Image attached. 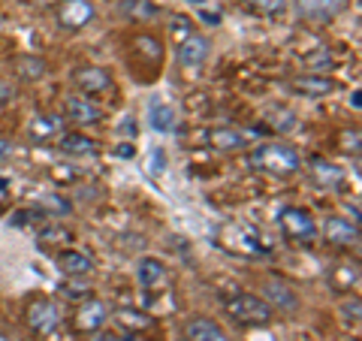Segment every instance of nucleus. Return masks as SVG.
Instances as JSON below:
<instances>
[{
    "instance_id": "obj_18",
    "label": "nucleus",
    "mask_w": 362,
    "mask_h": 341,
    "mask_svg": "<svg viewBox=\"0 0 362 341\" xmlns=\"http://www.w3.org/2000/svg\"><path fill=\"white\" fill-rule=\"evenodd\" d=\"M209 145L218 151H239L245 149V133H239L235 127H214L209 130Z\"/></svg>"
},
{
    "instance_id": "obj_20",
    "label": "nucleus",
    "mask_w": 362,
    "mask_h": 341,
    "mask_svg": "<svg viewBox=\"0 0 362 341\" xmlns=\"http://www.w3.org/2000/svg\"><path fill=\"white\" fill-rule=\"evenodd\" d=\"M61 151L70 157H90V154H97V145L85 133H66L61 136Z\"/></svg>"
},
{
    "instance_id": "obj_32",
    "label": "nucleus",
    "mask_w": 362,
    "mask_h": 341,
    "mask_svg": "<svg viewBox=\"0 0 362 341\" xmlns=\"http://www.w3.org/2000/svg\"><path fill=\"white\" fill-rule=\"evenodd\" d=\"M341 149L347 154H359V130H344L341 133Z\"/></svg>"
},
{
    "instance_id": "obj_36",
    "label": "nucleus",
    "mask_w": 362,
    "mask_h": 341,
    "mask_svg": "<svg viewBox=\"0 0 362 341\" xmlns=\"http://www.w3.org/2000/svg\"><path fill=\"white\" fill-rule=\"evenodd\" d=\"M173 30H175V33H185V40H187V37H190V21H187V18H175V21H173Z\"/></svg>"
},
{
    "instance_id": "obj_24",
    "label": "nucleus",
    "mask_w": 362,
    "mask_h": 341,
    "mask_svg": "<svg viewBox=\"0 0 362 341\" xmlns=\"http://www.w3.org/2000/svg\"><path fill=\"white\" fill-rule=\"evenodd\" d=\"M133 49L145 54L148 61H160V42H157L154 37H148V33H139V37H133Z\"/></svg>"
},
{
    "instance_id": "obj_15",
    "label": "nucleus",
    "mask_w": 362,
    "mask_h": 341,
    "mask_svg": "<svg viewBox=\"0 0 362 341\" xmlns=\"http://www.w3.org/2000/svg\"><path fill=\"white\" fill-rule=\"evenodd\" d=\"M296 94H302V97H311V100H317V97H326V94H332L335 91V82L329 76H299L296 82L290 85Z\"/></svg>"
},
{
    "instance_id": "obj_37",
    "label": "nucleus",
    "mask_w": 362,
    "mask_h": 341,
    "mask_svg": "<svg viewBox=\"0 0 362 341\" xmlns=\"http://www.w3.org/2000/svg\"><path fill=\"white\" fill-rule=\"evenodd\" d=\"M13 157V142L9 139H0V163H6Z\"/></svg>"
},
{
    "instance_id": "obj_12",
    "label": "nucleus",
    "mask_w": 362,
    "mask_h": 341,
    "mask_svg": "<svg viewBox=\"0 0 362 341\" xmlns=\"http://www.w3.org/2000/svg\"><path fill=\"white\" fill-rule=\"evenodd\" d=\"M209 40L206 37H197V33H190V37L178 45V61L185 64V67H199V64H206L209 58Z\"/></svg>"
},
{
    "instance_id": "obj_9",
    "label": "nucleus",
    "mask_w": 362,
    "mask_h": 341,
    "mask_svg": "<svg viewBox=\"0 0 362 341\" xmlns=\"http://www.w3.org/2000/svg\"><path fill=\"white\" fill-rule=\"evenodd\" d=\"M61 25L64 28H70V30H78V28H85L88 21H94V4L90 0H66V4L61 6Z\"/></svg>"
},
{
    "instance_id": "obj_7",
    "label": "nucleus",
    "mask_w": 362,
    "mask_h": 341,
    "mask_svg": "<svg viewBox=\"0 0 362 341\" xmlns=\"http://www.w3.org/2000/svg\"><path fill=\"white\" fill-rule=\"evenodd\" d=\"M323 238L326 245H335V248H350V245H359V226L354 221H344V218H326L323 224Z\"/></svg>"
},
{
    "instance_id": "obj_31",
    "label": "nucleus",
    "mask_w": 362,
    "mask_h": 341,
    "mask_svg": "<svg viewBox=\"0 0 362 341\" xmlns=\"http://www.w3.org/2000/svg\"><path fill=\"white\" fill-rule=\"evenodd\" d=\"M359 314H362V302H359L356 296L341 302V317H344V323H356Z\"/></svg>"
},
{
    "instance_id": "obj_30",
    "label": "nucleus",
    "mask_w": 362,
    "mask_h": 341,
    "mask_svg": "<svg viewBox=\"0 0 362 341\" xmlns=\"http://www.w3.org/2000/svg\"><path fill=\"white\" fill-rule=\"evenodd\" d=\"M33 221H42V209H21V212H16L13 214V226H28V224H33Z\"/></svg>"
},
{
    "instance_id": "obj_41",
    "label": "nucleus",
    "mask_w": 362,
    "mask_h": 341,
    "mask_svg": "<svg viewBox=\"0 0 362 341\" xmlns=\"http://www.w3.org/2000/svg\"><path fill=\"white\" fill-rule=\"evenodd\" d=\"M0 187H6V178H0Z\"/></svg>"
},
{
    "instance_id": "obj_40",
    "label": "nucleus",
    "mask_w": 362,
    "mask_h": 341,
    "mask_svg": "<svg viewBox=\"0 0 362 341\" xmlns=\"http://www.w3.org/2000/svg\"><path fill=\"white\" fill-rule=\"evenodd\" d=\"M362 94H359V91H354V100H350V103H354V109H359L362 106V100H359Z\"/></svg>"
},
{
    "instance_id": "obj_28",
    "label": "nucleus",
    "mask_w": 362,
    "mask_h": 341,
    "mask_svg": "<svg viewBox=\"0 0 362 341\" xmlns=\"http://www.w3.org/2000/svg\"><path fill=\"white\" fill-rule=\"evenodd\" d=\"M251 9H257V13H266V16H275V13H281L284 9V4L287 0H245Z\"/></svg>"
},
{
    "instance_id": "obj_26",
    "label": "nucleus",
    "mask_w": 362,
    "mask_h": 341,
    "mask_svg": "<svg viewBox=\"0 0 362 341\" xmlns=\"http://www.w3.org/2000/svg\"><path fill=\"white\" fill-rule=\"evenodd\" d=\"M302 64L308 67V70H329V67H332V54L326 52V49H317L311 54H305Z\"/></svg>"
},
{
    "instance_id": "obj_5",
    "label": "nucleus",
    "mask_w": 362,
    "mask_h": 341,
    "mask_svg": "<svg viewBox=\"0 0 362 341\" xmlns=\"http://www.w3.org/2000/svg\"><path fill=\"white\" fill-rule=\"evenodd\" d=\"M28 326L37 335H52L61 326V308L52 299H37L28 308Z\"/></svg>"
},
{
    "instance_id": "obj_33",
    "label": "nucleus",
    "mask_w": 362,
    "mask_h": 341,
    "mask_svg": "<svg viewBox=\"0 0 362 341\" xmlns=\"http://www.w3.org/2000/svg\"><path fill=\"white\" fill-rule=\"evenodd\" d=\"M42 209H49L54 214H70V202L61 200V197H45L42 200Z\"/></svg>"
},
{
    "instance_id": "obj_27",
    "label": "nucleus",
    "mask_w": 362,
    "mask_h": 341,
    "mask_svg": "<svg viewBox=\"0 0 362 341\" xmlns=\"http://www.w3.org/2000/svg\"><path fill=\"white\" fill-rule=\"evenodd\" d=\"M61 293H64L66 299H82V302L90 299V287H88V284H78V281H64L61 284Z\"/></svg>"
},
{
    "instance_id": "obj_43",
    "label": "nucleus",
    "mask_w": 362,
    "mask_h": 341,
    "mask_svg": "<svg viewBox=\"0 0 362 341\" xmlns=\"http://www.w3.org/2000/svg\"><path fill=\"white\" fill-rule=\"evenodd\" d=\"M185 341H187V338H185Z\"/></svg>"
},
{
    "instance_id": "obj_6",
    "label": "nucleus",
    "mask_w": 362,
    "mask_h": 341,
    "mask_svg": "<svg viewBox=\"0 0 362 341\" xmlns=\"http://www.w3.org/2000/svg\"><path fill=\"white\" fill-rule=\"evenodd\" d=\"M350 6V0H296V13L308 21H332Z\"/></svg>"
},
{
    "instance_id": "obj_25",
    "label": "nucleus",
    "mask_w": 362,
    "mask_h": 341,
    "mask_svg": "<svg viewBox=\"0 0 362 341\" xmlns=\"http://www.w3.org/2000/svg\"><path fill=\"white\" fill-rule=\"evenodd\" d=\"M58 124H61V118H58V115H40V118H33L30 133L37 136V139H45V136L58 133Z\"/></svg>"
},
{
    "instance_id": "obj_38",
    "label": "nucleus",
    "mask_w": 362,
    "mask_h": 341,
    "mask_svg": "<svg viewBox=\"0 0 362 341\" xmlns=\"http://www.w3.org/2000/svg\"><path fill=\"white\" fill-rule=\"evenodd\" d=\"M121 130L127 133V136H133V139H136V121H130V118H127V121H124V127H121Z\"/></svg>"
},
{
    "instance_id": "obj_14",
    "label": "nucleus",
    "mask_w": 362,
    "mask_h": 341,
    "mask_svg": "<svg viewBox=\"0 0 362 341\" xmlns=\"http://www.w3.org/2000/svg\"><path fill=\"white\" fill-rule=\"evenodd\" d=\"M58 269L70 278H85V275L94 272V260H90L88 254H82V251H61L58 254Z\"/></svg>"
},
{
    "instance_id": "obj_11",
    "label": "nucleus",
    "mask_w": 362,
    "mask_h": 341,
    "mask_svg": "<svg viewBox=\"0 0 362 341\" xmlns=\"http://www.w3.org/2000/svg\"><path fill=\"white\" fill-rule=\"evenodd\" d=\"M106 317H109V311H106L103 302L88 299L82 308H78V314H76V326L82 329V333H97V329H103Z\"/></svg>"
},
{
    "instance_id": "obj_22",
    "label": "nucleus",
    "mask_w": 362,
    "mask_h": 341,
    "mask_svg": "<svg viewBox=\"0 0 362 341\" xmlns=\"http://www.w3.org/2000/svg\"><path fill=\"white\" fill-rule=\"evenodd\" d=\"M151 127L157 133H169L175 127V109L166 106V103H154L151 106Z\"/></svg>"
},
{
    "instance_id": "obj_17",
    "label": "nucleus",
    "mask_w": 362,
    "mask_h": 341,
    "mask_svg": "<svg viewBox=\"0 0 362 341\" xmlns=\"http://www.w3.org/2000/svg\"><path fill=\"white\" fill-rule=\"evenodd\" d=\"M311 175H314V181L320 187H338L344 181V173H341V166H335V163H329V161H323V157H314L311 161Z\"/></svg>"
},
{
    "instance_id": "obj_29",
    "label": "nucleus",
    "mask_w": 362,
    "mask_h": 341,
    "mask_svg": "<svg viewBox=\"0 0 362 341\" xmlns=\"http://www.w3.org/2000/svg\"><path fill=\"white\" fill-rule=\"evenodd\" d=\"M40 242H42V245H49V242H70V233H66L61 224H52L49 230L40 233Z\"/></svg>"
},
{
    "instance_id": "obj_23",
    "label": "nucleus",
    "mask_w": 362,
    "mask_h": 341,
    "mask_svg": "<svg viewBox=\"0 0 362 341\" xmlns=\"http://www.w3.org/2000/svg\"><path fill=\"white\" fill-rule=\"evenodd\" d=\"M115 320H118L121 326L133 329V333H139V329H148V326H151V317L142 314V311H136V308H118V311H115Z\"/></svg>"
},
{
    "instance_id": "obj_8",
    "label": "nucleus",
    "mask_w": 362,
    "mask_h": 341,
    "mask_svg": "<svg viewBox=\"0 0 362 341\" xmlns=\"http://www.w3.org/2000/svg\"><path fill=\"white\" fill-rule=\"evenodd\" d=\"M73 82L78 85L82 94H106L112 88V76L103 70V67H82V70H76Z\"/></svg>"
},
{
    "instance_id": "obj_16",
    "label": "nucleus",
    "mask_w": 362,
    "mask_h": 341,
    "mask_svg": "<svg viewBox=\"0 0 362 341\" xmlns=\"http://www.w3.org/2000/svg\"><path fill=\"white\" fill-rule=\"evenodd\" d=\"M266 296H269V305L272 308H278V311H293L299 305L296 299V293H293L284 281H266Z\"/></svg>"
},
{
    "instance_id": "obj_21",
    "label": "nucleus",
    "mask_w": 362,
    "mask_h": 341,
    "mask_svg": "<svg viewBox=\"0 0 362 341\" xmlns=\"http://www.w3.org/2000/svg\"><path fill=\"white\" fill-rule=\"evenodd\" d=\"M16 73L21 79H28V82H37V79L45 76V61L37 58V54H21V58L16 61Z\"/></svg>"
},
{
    "instance_id": "obj_19",
    "label": "nucleus",
    "mask_w": 362,
    "mask_h": 341,
    "mask_svg": "<svg viewBox=\"0 0 362 341\" xmlns=\"http://www.w3.org/2000/svg\"><path fill=\"white\" fill-rule=\"evenodd\" d=\"M136 278H139L142 287H157V284H163V278H166V266L157 257H142L139 263H136Z\"/></svg>"
},
{
    "instance_id": "obj_2",
    "label": "nucleus",
    "mask_w": 362,
    "mask_h": 341,
    "mask_svg": "<svg viewBox=\"0 0 362 341\" xmlns=\"http://www.w3.org/2000/svg\"><path fill=\"white\" fill-rule=\"evenodd\" d=\"M226 314L239 323H254V326H263L275 317V308L257 293H235V296L226 299Z\"/></svg>"
},
{
    "instance_id": "obj_3",
    "label": "nucleus",
    "mask_w": 362,
    "mask_h": 341,
    "mask_svg": "<svg viewBox=\"0 0 362 341\" xmlns=\"http://www.w3.org/2000/svg\"><path fill=\"white\" fill-rule=\"evenodd\" d=\"M223 248H230L235 254H245V257H263L269 254V245L259 238V233L247 224H235V226H226L223 230Z\"/></svg>"
},
{
    "instance_id": "obj_39",
    "label": "nucleus",
    "mask_w": 362,
    "mask_h": 341,
    "mask_svg": "<svg viewBox=\"0 0 362 341\" xmlns=\"http://www.w3.org/2000/svg\"><path fill=\"white\" fill-rule=\"evenodd\" d=\"M130 154H133V145H127V142L118 145V157H130Z\"/></svg>"
},
{
    "instance_id": "obj_42",
    "label": "nucleus",
    "mask_w": 362,
    "mask_h": 341,
    "mask_svg": "<svg viewBox=\"0 0 362 341\" xmlns=\"http://www.w3.org/2000/svg\"><path fill=\"white\" fill-rule=\"evenodd\" d=\"M194 4H206V0H194Z\"/></svg>"
},
{
    "instance_id": "obj_13",
    "label": "nucleus",
    "mask_w": 362,
    "mask_h": 341,
    "mask_svg": "<svg viewBox=\"0 0 362 341\" xmlns=\"http://www.w3.org/2000/svg\"><path fill=\"white\" fill-rule=\"evenodd\" d=\"M64 115L76 121V124H97L100 118H103V112H100L90 100L85 97H66V103H64Z\"/></svg>"
},
{
    "instance_id": "obj_10",
    "label": "nucleus",
    "mask_w": 362,
    "mask_h": 341,
    "mask_svg": "<svg viewBox=\"0 0 362 341\" xmlns=\"http://www.w3.org/2000/svg\"><path fill=\"white\" fill-rule=\"evenodd\" d=\"M185 338L187 341H230V335L211 317H190L185 323Z\"/></svg>"
},
{
    "instance_id": "obj_1",
    "label": "nucleus",
    "mask_w": 362,
    "mask_h": 341,
    "mask_svg": "<svg viewBox=\"0 0 362 341\" xmlns=\"http://www.w3.org/2000/svg\"><path fill=\"white\" fill-rule=\"evenodd\" d=\"M251 166L266 175H293L302 166V157L296 154V149H290L284 142H266L254 151Z\"/></svg>"
},
{
    "instance_id": "obj_34",
    "label": "nucleus",
    "mask_w": 362,
    "mask_h": 341,
    "mask_svg": "<svg viewBox=\"0 0 362 341\" xmlns=\"http://www.w3.org/2000/svg\"><path fill=\"white\" fill-rule=\"evenodd\" d=\"M90 341H133V335H121V333H112V329H97V335Z\"/></svg>"
},
{
    "instance_id": "obj_35",
    "label": "nucleus",
    "mask_w": 362,
    "mask_h": 341,
    "mask_svg": "<svg viewBox=\"0 0 362 341\" xmlns=\"http://www.w3.org/2000/svg\"><path fill=\"white\" fill-rule=\"evenodd\" d=\"M9 100H16V88L0 79V103H9Z\"/></svg>"
},
{
    "instance_id": "obj_4",
    "label": "nucleus",
    "mask_w": 362,
    "mask_h": 341,
    "mask_svg": "<svg viewBox=\"0 0 362 341\" xmlns=\"http://www.w3.org/2000/svg\"><path fill=\"white\" fill-rule=\"evenodd\" d=\"M278 226H281V233H284L290 242H311V238L317 236V224L314 218L305 209L299 206H287V209H281L278 214Z\"/></svg>"
}]
</instances>
